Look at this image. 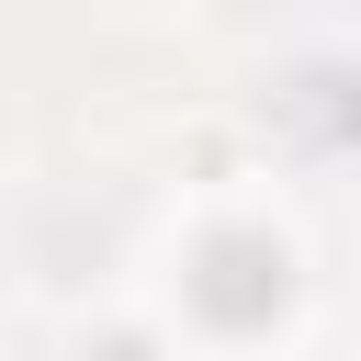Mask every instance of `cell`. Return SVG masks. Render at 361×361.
I'll return each mask as SVG.
<instances>
[{"label": "cell", "mask_w": 361, "mask_h": 361, "mask_svg": "<svg viewBox=\"0 0 361 361\" xmlns=\"http://www.w3.org/2000/svg\"><path fill=\"white\" fill-rule=\"evenodd\" d=\"M305 293V248L271 226V214H203L169 259V316L203 338V350H259Z\"/></svg>", "instance_id": "6da1fadb"}]
</instances>
